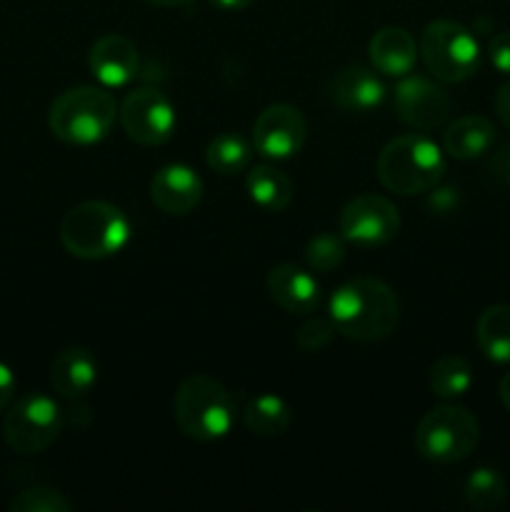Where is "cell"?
<instances>
[{
    "label": "cell",
    "mask_w": 510,
    "mask_h": 512,
    "mask_svg": "<svg viewBox=\"0 0 510 512\" xmlns=\"http://www.w3.org/2000/svg\"><path fill=\"white\" fill-rule=\"evenodd\" d=\"M173 415L185 438L213 443L230 435L238 408L233 395L218 380L210 375H190L175 393Z\"/></svg>",
    "instance_id": "obj_4"
},
{
    "label": "cell",
    "mask_w": 510,
    "mask_h": 512,
    "mask_svg": "<svg viewBox=\"0 0 510 512\" xmlns=\"http://www.w3.org/2000/svg\"><path fill=\"white\" fill-rule=\"evenodd\" d=\"M470 385H473V368L460 355H443L430 368V390L438 398H460V395L468 393Z\"/></svg>",
    "instance_id": "obj_24"
},
{
    "label": "cell",
    "mask_w": 510,
    "mask_h": 512,
    "mask_svg": "<svg viewBox=\"0 0 510 512\" xmlns=\"http://www.w3.org/2000/svg\"><path fill=\"white\" fill-rule=\"evenodd\" d=\"M420 55L440 83H463L480 68V45L465 25L455 20H433L420 35Z\"/></svg>",
    "instance_id": "obj_7"
},
{
    "label": "cell",
    "mask_w": 510,
    "mask_h": 512,
    "mask_svg": "<svg viewBox=\"0 0 510 512\" xmlns=\"http://www.w3.org/2000/svg\"><path fill=\"white\" fill-rule=\"evenodd\" d=\"M250 3H255V0H210V5L218 10H223V13H235V10H245Z\"/></svg>",
    "instance_id": "obj_33"
},
{
    "label": "cell",
    "mask_w": 510,
    "mask_h": 512,
    "mask_svg": "<svg viewBox=\"0 0 510 512\" xmlns=\"http://www.w3.org/2000/svg\"><path fill=\"white\" fill-rule=\"evenodd\" d=\"M495 143V125L485 115H463L445 128L443 150L455 160H475Z\"/></svg>",
    "instance_id": "obj_19"
},
{
    "label": "cell",
    "mask_w": 510,
    "mask_h": 512,
    "mask_svg": "<svg viewBox=\"0 0 510 512\" xmlns=\"http://www.w3.org/2000/svg\"><path fill=\"white\" fill-rule=\"evenodd\" d=\"M118 118L115 98L98 85H78L53 100L50 133L68 145H95L113 130Z\"/></svg>",
    "instance_id": "obj_5"
},
{
    "label": "cell",
    "mask_w": 510,
    "mask_h": 512,
    "mask_svg": "<svg viewBox=\"0 0 510 512\" xmlns=\"http://www.w3.org/2000/svg\"><path fill=\"white\" fill-rule=\"evenodd\" d=\"M250 143L238 133H223L215 135L205 150V160L208 168L220 175H238L248 168L250 163Z\"/></svg>",
    "instance_id": "obj_23"
},
{
    "label": "cell",
    "mask_w": 510,
    "mask_h": 512,
    "mask_svg": "<svg viewBox=\"0 0 510 512\" xmlns=\"http://www.w3.org/2000/svg\"><path fill=\"white\" fill-rule=\"evenodd\" d=\"M480 440L478 418L460 405H440L415 428V450L430 463H460L468 458Z\"/></svg>",
    "instance_id": "obj_6"
},
{
    "label": "cell",
    "mask_w": 510,
    "mask_h": 512,
    "mask_svg": "<svg viewBox=\"0 0 510 512\" xmlns=\"http://www.w3.org/2000/svg\"><path fill=\"white\" fill-rule=\"evenodd\" d=\"M120 125L125 135L138 145H163L175 133V108L168 95L155 88H135L125 95L123 105L118 108Z\"/></svg>",
    "instance_id": "obj_9"
},
{
    "label": "cell",
    "mask_w": 510,
    "mask_h": 512,
    "mask_svg": "<svg viewBox=\"0 0 510 512\" xmlns=\"http://www.w3.org/2000/svg\"><path fill=\"white\" fill-rule=\"evenodd\" d=\"M245 428L258 438H278L288 430L293 413H290L288 403L273 393L258 395L245 405Z\"/></svg>",
    "instance_id": "obj_22"
},
{
    "label": "cell",
    "mask_w": 510,
    "mask_h": 512,
    "mask_svg": "<svg viewBox=\"0 0 510 512\" xmlns=\"http://www.w3.org/2000/svg\"><path fill=\"white\" fill-rule=\"evenodd\" d=\"M98 383V363L85 348H65L50 365V385L60 398L78 400Z\"/></svg>",
    "instance_id": "obj_18"
},
{
    "label": "cell",
    "mask_w": 510,
    "mask_h": 512,
    "mask_svg": "<svg viewBox=\"0 0 510 512\" xmlns=\"http://www.w3.org/2000/svg\"><path fill=\"white\" fill-rule=\"evenodd\" d=\"M345 243L348 240L343 235L335 233H318L308 240L305 245V260L318 273H328L335 270L345 260Z\"/></svg>",
    "instance_id": "obj_26"
},
{
    "label": "cell",
    "mask_w": 510,
    "mask_h": 512,
    "mask_svg": "<svg viewBox=\"0 0 510 512\" xmlns=\"http://www.w3.org/2000/svg\"><path fill=\"white\" fill-rule=\"evenodd\" d=\"M335 333L355 343H375L398 328L400 300L378 278H355L340 285L328 303Z\"/></svg>",
    "instance_id": "obj_1"
},
{
    "label": "cell",
    "mask_w": 510,
    "mask_h": 512,
    "mask_svg": "<svg viewBox=\"0 0 510 512\" xmlns=\"http://www.w3.org/2000/svg\"><path fill=\"white\" fill-rule=\"evenodd\" d=\"M493 108L500 123H503L505 128H510V80H505V83L498 88V93H495V100H493Z\"/></svg>",
    "instance_id": "obj_31"
},
{
    "label": "cell",
    "mask_w": 510,
    "mask_h": 512,
    "mask_svg": "<svg viewBox=\"0 0 510 512\" xmlns=\"http://www.w3.org/2000/svg\"><path fill=\"white\" fill-rule=\"evenodd\" d=\"M395 110L405 125L430 133L448 120L450 98L435 80L408 73L395 88Z\"/></svg>",
    "instance_id": "obj_12"
},
{
    "label": "cell",
    "mask_w": 510,
    "mask_h": 512,
    "mask_svg": "<svg viewBox=\"0 0 510 512\" xmlns=\"http://www.w3.org/2000/svg\"><path fill=\"white\" fill-rule=\"evenodd\" d=\"M268 293L275 305L293 315L315 313L320 305V285L308 270L293 263L275 265L268 273Z\"/></svg>",
    "instance_id": "obj_15"
},
{
    "label": "cell",
    "mask_w": 510,
    "mask_h": 512,
    "mask_svg": "<svg viewBox=\"0 0 510 512\" xmlns=\"http://www.w3.org/2000/svg\"><path fill=\"white\" fill-rule=\"evenodd\" d=\"M465 500L475 510H498L508 500V485L495 468H478L465 480Z\"/></svg>",
    "instance_id": "obj_25"
},
{
    "label": "cell",
    "mask_w": 510,
    "mask_h": 512,
    "mask_svg": "<svg viewBox=\"0 0 510 512\" xmlns=\"http://www.w3.org/2000/svg\"><path fill=\"white\" fill-rule=\"evenodd\" d=\"M88 68L103 88H123L133 83L140 70L138 48L125 35H103L90 48Z\"/></svg>",
    "instance_id": "obj_13"
},
{
    "label": "cell",
    "mask_w": 510,
    "mask_h": 512,
    "mask_svg": "<svg viewBox=\"0 0 510 512\" xmlns=\"http://www.w3.org/2000/svg\"><path fill=\"white\" fill-rule=\"evenodd\" d=\"M15 393V378H13V370L8 368L5 363H0V413L10 405Z\"/></svg>",
    "instance_id": "obj_32"
},
{
    "label": "cell",
    "mask_w": 510,
    "mask_h": 512,
    "mask_svg": "<svg viewBox=\"0 0 510 512\" xmlns=\"http://www.w3.org/2000/svg\"><path fill=\"white\" fill-rule=\"evenodd\" d=\"M478 348L490 363L510 365V305H490L475 325Z\"/></svg>",
    "instance_id": "obj_21"
},
{
    "label": "cell",
    "mask_w": 510,
    "mask_h": 512,
    "mask_svg": "<svg viewBox=\"0 0 510 512\" xmlns=\"http://www.w3.org/2000/svg\"><path fill=\"white\" fill-rule=\"evenodd\" d=\"M150 198L165 215H185L203 198V180L188 165H165L150 180Z\"/></svg>",
    "instance_id": "obj_14"
},
{
    "label": "cell",
    "mask_w": 510,
    "mask_h": 512,
    "mask_svg": "<svg viewBox=\"0 0 510 512\" xmlns=\"http://www.w3.org/2000/svg\"><path fill=\"white\" fill-rule=\"evenodd\" d=\"M445 175V155L423 133L398 135L378 155V178L390 193L420 195L433 190Z\"/></svg>",
    "instance_id": "obj_3"
},
{
    "label": "cell",
    "mask_w": 510,
    "mask_h": 512,
    "mask_svg": "<svg viewBox=\"0 0 510 512\" xmlns=\"http://www.w3.org/2000/svg\"><path fill=\"white\" fill-rule=\"evenodd\" d=\"M490 175H493L498 183L510 188V140L505 145H500L493 153V158H490Z\"/></svg>",
    "instance_id": "obj_30"
},
{
    "label": "cell",
    "mask_w": 510,
    "mask_h": 512,
    "mask_svg": "<svg viewBox=\"0 0 510 512\" xmlns=\"http://www.w3.org/2000/svg\"><path fill=\"white\" fill-rule=\"evenodd\" d=\"M330 98L348 113H370L385 100V85L373 70L350 65L330 80Z\"/></svg>",
    "instance_id": "obj_17"
},
{
    "label": "cell",
    "mask_w": 510,
    "mask_h": 512,
    "mask_svg": "<svg viewBox=\"0 0 510 512\" xmlns=\"http://www.w3.org/2000/svg\"><path fill=\"white\" fill-rule=\"evenodd\" d=\"M308 123L303 113L288 103L268 105L253 125V148L270 160H288L305 145Z\"/></svg>",
    "instance_id": "obj_11"
},
{
    "label": "cell",
    "mask_w": 510,
    "mask_h": 512,
    "mask_svg": "<svg viewBox=\"0 0 510 512\" xmlns=\"http://www.w3.org/2000/svg\"><path fill=\"white\" fill-rule=\"evenodd\" d=\"M245 190L250 200L265 213H280L293 200V183L275 165H255L245 178Z\"/></svg>",
    "instance_id": "obj_20"
},
{
    "label": "cell",
    "mask_w": 510,
    "mask_h": 512,
    "mask_svg": "<svg viewBox=\"0 0 510 512\" xmlns=\"http://www.w3.org/2000/svg\"><path fill=\"white\" fill-rule=\"evenodd\" d=\"M60 240L75 258H113L130 243V220L118 205L88 200L65 213L60 223Z\"/></svg>",
    "instance_id": "obj_2"
},
{
    "label": "cell",
    "mask_w": 510,
    "mask_h": 512,
    "mask_svg": "<svg viewBox=\"0 0 510 512\" xmlns=\"http://www.w3.org/2000/svg\"><path fill=\"white\" fill-rule=\"evenodd\" d=\"M420 45L415 43L413 35L405 28H380L368 43V58L378 73L390 75V78H403L413 73L418 63Z\"/></svg>",
    "instance_id": "obj_16"
},
{
    "label": "cell",
    "mask_w": 510,
    "mask_h": 512,
    "mask_svg": "<svg viewBox=\"0 0 510 512\" xmlns=\"http://www.w3.org/2000/svg\"><path fill=\"white\" fill-rule=\"evenodd\" d=\"M63 410L50 395L28 393L15 400L3 420L5 443L20 455H38L58 440Z\"/></svg>",
    "instance_id": "obj_8"
},
{
    "label": "cell",
    "mask_w": 510,
    "mask_h": 512,
    "mask_svg": "<svg viewBox=\"0 0 510 512\" xmlns=\"http://www.w3.org/2000/svg\"><path fill=\"white\" fill-rule=\"evenodd\" d=\"M335 335V325L330 318H320V315H315V318H308L303 325L298 328V333H295V343L300 345L303 350H320L325 348V345L333 340Z\"/></svg>",
    "instance_id": "obj_28"
},
{
    "label": "cell",
    "mask_w": 510,
    "mask_h": 512,
    "mask_svg": "<svg viewBox=\"0 0 510 512\" xmlns=\"http://www.w3.org/2000/svg\"><path fill=\"white\" fill-rule=\"evenodd\" d=\"M400 230L398 208L383 195H358L340 213V235L358 248H380Z\"/></svg>",
    "instance_id": "obj_10"
},
{
    "label": "cell",
    "mask_w": 510,
    "mask_h": 512,
    "mask_svg": "<svg viewBox=\"0 0 510 512\" xmlns=\"http://www.w3.org/2000/svg\"><path fill=\"white\" fill-rule=\"evenodd\" d=\"M13 512H70L73 505L58 493V490L50 488H28L20 490L8 505Z\"/></svg>",
    "instance_id": "obj_27"
},
{
    "label": "cell",
    "mask_w": 510,
    "mask_h": 512,
    "mask_svg": "<svg viewBox=\"0 0 510 512\" xmlns=\"http://www.w3.org/2000/svg\"><path fill=\"white\" fill-rule=\"evenodd\" d=\"M488 58L498 73L510 75V30H503V33L490 38Z\"/></svg>",
    "instance_id": "obj_29"
},
{
    "label": "cell",
    "mask_w": 510,
    "mask_h": 512,
    "mask_svg": "<svg viewBox=\"0 0 510 512\" xmlns=\"http://www.w3.org/2000/svg\"><path fill=\"white\" fill-rule=\"evenodd\" d=\"M498 393H500V400H503L505 410H508V413H510V370L503 375V378H500Z\"/></svg>",
    "instance_id": "obj_34"
},
{
    "label": "cell",
    "mask_w": 510,
    "mask_h": 512,
    "mask_svg": "<svg viewBox=\"0 0 510 512\" xmlns=\"http://www.w3.org/2000/svg\"><path fill=\"white\" fill-rule=\"evenodd\" d=\"M150 5H160V8H185V5L195 3V0H145Z\"/></svg>",
    "instance_id": "obj_35"
}]
</instances>
